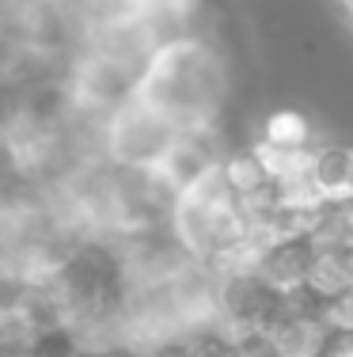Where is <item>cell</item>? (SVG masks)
<instances>
[{
	"instance_id": "obj_1",
	"label": "cell",
	"mask_w": 353,
	"mask_h": 357,
	"mask_svg": "<svg viewBox=\"0 0 353 357\" xmlns=\"http://www.w3.org/2000/svg\"><path fill=\"white\" fill-rule=\"evenodd\" d=\"M133 96L159 110L179 133H209L224 96L221 57L198 38H175L148 57Z\"/></svg>"
},
{
	"instance_id": "obj_2",
	"label": "cell",
	"mask_w": 353,
	"mask_h": 357,
	"mask_svg": "<svg viewBox=\"0 0 353 357\" xmlns=\"http://www.w3.org/2000/svg\"><path fill=\"white\" fill-rule=\"evenodd\" d=\"M175 126L167 122L159 110L145 107L137 96H130L122 107L111 110L107 118V149L122 167L130 172H148L156 167V160L167 152V144L175 141Z\"/></svg>"
},
{
	"instance_id": "obj_3",
	"label": "cell",
	"mask_w": 353,
	"mask_h": 357,
	"mask_svg": "<svg viewBox=\"0 0 353 357\" xmlns=\"http://www.w3.org/2000/svg\"><path fill=\"white\" fill-rule=\"evenodd\" d=\"M312 262V248L308 240H277L266 243L255 259V278L266 289H274L277 296H289L304 289V274Z\"/></svg>"
},
{
	"instance_id": "obj_4",
	"label": "cell",
	"mask_w": 353,
	"mask_h": 357,
	"mask_svg": "<svg viewBox=\"0 0 353 357\" xmlns=\"http://www.w3.org/2000/svg\"><path fill=\"white\" fill-rule=\"evenodd\" d=\"M308 178L327 202H346L350 183H353V149L346 144H323L312 149V164H308Z\"/></svg>"
},
{
	"instance_id": "obj_5",
	"label": "cell",
	"mask_w": 353,
	"mask_h": 357,
	"mask_svg": "<svg viewBox=\"0 0 353 357\" xmlns=\"http://www.w3.org/2000/svg\"><path fill=\"white\" fill-rule=\"evenodd\" d=\"M221 175H224V183L232 186V194H235L240 202L258 198V194H262L266 186L274 183V178L266 175V167H262V160H258V152H255V149L224 156V160H221Z\"/></svg>"
},
{
	"instance_id": "obj_6",
	"label": "cell",
	"mask_w": 353,
	"mask_h": 357,
	"mask_svg": "<svg viewBox=\"0 0 353 357\" xmlns=\"http://www.w3.org/2000/svg\"><path fill=\"white\" fill-rule=\"evenodd\" d=\"M258 144H270V149H312V122L300 110H274L262 126Z\"/></svg>"
},
{
	"instance_id": "obj_7",
	"label": "cell",
	"mask_w": 353,
	"mask_h": 357,
	"mask_svg": "<svg viewBox=\"0 0 353 357\" xmlns=\"http://www.w3.org/2000/svg\"><path fill=\"white\" fill-rule=\"evenodd\" d=\"M319 357H353V335H334Z\"/></svg>"
},
{
	"instance_id": "obj_8",
	"label": "cell",
	"mask_w": 353,
	"mask_h": 357,
	"mask_svg": "<svg viewBox=\"0 0 353 357\" xmlns=\"http://www.w3.org/2000/svg\"><path fill=\"white\" fill-rule=\"evenodd\" d=\"M342 4H346V8H350V12H353V0H342Z\"/></svg>"
},
{
	"instance_id": "obj_9",
	"label": "cell",
	"mask_w": 353,
	"mask_h": 357,
	"mask_svg": "<svg viewBox=\"0 0 353 357\" xmlns=\"http://www.w3.org/2000/svg\"><path fill=\"white\" fill-rule=\"evenodd\" d=\"M350 202H353V183H350Z\"/></svg>"
}]
</instances>
